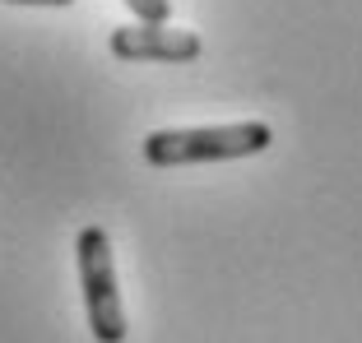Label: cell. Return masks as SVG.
<instances>
[{
	"instance_id": "6da1fadb",
	"label": "cell",
	"mask_w": 362,
	"mask_h": 343,
	"mask_svg": "<svg viewBox=\"0 0 362 343\" xmlns=\"http://www.w3.org/2000/svg\"><path fill=\"white\" fill-rule=\"evenodd\" d=\"M274 144L265 121H233V126H191V130H153L144 135L149 167H195V162H233L256 158Z\"/></svg>"
},
{
	"instance_id": "7a4b0ae2",
	"label": "cell",
	"mask_w": 362,
	"mask_h": 343,
	"mask_svg": "<svg viewBox=\"0 0 362 343\" xmlns=\"http://www.w3.org/2000/svg\"><path fill=\"white\" fill-rule=\"evenodd\" d=\"M79 260V292H84V315L98 343H126V306L117 288V260H112V236L103 227H84L75 236Z\"/></svg>"
},
{
	"instance_id": "3957f363",
	"label": "cell",
	"mask_w": 362,
	"mask_h": 343,
	"mask_svg": "<svg viewBox=\"0 0 362 343\" xmlns=\"http://www.w3.org/2000/svg\"><path fill=\"white\" fill-rule=\"evenodd\" d=\"M117 61H163V65H186L204 52L200 32L172 28V23H126L107 37Z\"/></svg>"
},
{
	"instance_id": "277c9868",
	"label": "cell",
	"mask_w": 362,
	"mask_h": 343,
	"mask_svg": "<svg viewBox=\"0 0 362 343\" xmlns=\"http://www.w3.org/2000/svg\"><path fill=\"white\" fill-rule=\"evenodd\" d=\"M130 14H135V23H168L172 14V0H121Z\"/></svg>"
},
{
	"instance_id": "5b68a950",
	"label": "cell",
	"mask_w": 362,
	"mask_h": 343,
	"mask_svg": "<svg viewBox=\"0 0 362 343\" xmlns=\"http://www.w3.org/2000/svg\"><path fill=\"white\" fill-rule=\"evenodd\" d=\"M5 5H47V10H65V5H75V0H5Z\"/></svg>"
}]
</instances>
